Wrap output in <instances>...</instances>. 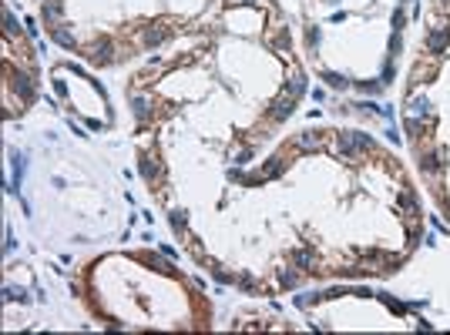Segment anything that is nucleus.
<instances>
[{
  "instance_id": "1",
  "label": "nucleus",
  "mask_w": 450,
  "mask_h": 335,
  "mask_svg": "<svg viewBox=\"0 0 450 335\" xmlns=\"http://www.w3.org/2000/svg\"><path fill=\"white\" fill-rule=\"evenodd\" d=\"M61 4H57V0H51V4H44V20H47V24H54L57 17H61Z\"/></svg>"
}]
</instances>
